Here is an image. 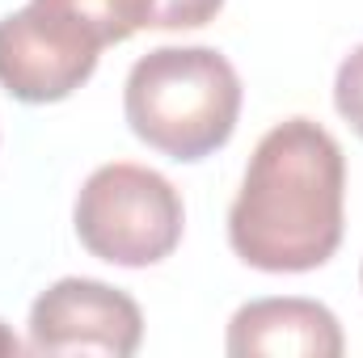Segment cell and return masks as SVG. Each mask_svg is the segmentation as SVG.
<instances>
[{
  "mask_svg": "<svg viewBox=\"0 0 363 358\" xmlns=\"http://www.w3.org/2000/svg\"><path fill=\"white\" fill-rule=\"evenodd\" d=\"M144 30H199L216 21L224 0H140Z\"/></svg>",
  "mask_w": 363,
  "mask_h": 358,
  "instance_id": "7",
  "label": "cell"
},
{
  "mask_svg": "<svg viewBox=\"0 0 363 358\" xmlns=\"http://www.w3.org/2000/svg\"><path fill=\"white\" fill-rule=\"evenodd\" d=\"M144 30L140 0H30L0 21V85L26 105L64 101L106 47Z\"/></svg>",
  "mask_w": 363,
  "mask_h": 358,
  "instance_id": "3",
  "label": "cell"
},
{
  "mask_svg": "<svg viewBox=\"0 0 363 358\" xmlns=\"http://www.w3.org/2000/svg\"><path fill=\"white\" fill-rule=\"evenodd\" d=\"M17 350H21V342H17V337L4 329V321H0V354H17Z\"/></svg>",
  "mask_w": 363,
  "mask_h": 358,
  "instance_id": "9",
  "label": "cell"
},
{
  "mask_svg": "<svg viewBox=\"0 0 363 358\" xmlns=\"http://www.w3.org/2000/svg\"><path fill=\"white\" fill-rule=\"evenodd\" d=\"M72 224L93 258L110 266L144 270L165 262L182 245L186 211L169 178L131 161H114L93 169L81 185Z\"/></svg>",
  "mask_w": 363,
  "mask_h": 358,
  "instance_id": "4",
  "label": "cell"
},
{
  "mask_svg": "<svg viewBox=\"0 0 363 358\" xmlns=\"http://www.w3.org/2000/svg\"><path fill=\"white\" fill-rule=\"evenodd\" d=\"M228 354L237 358H338L347 350L338 316L300 295H274V299H250L228 321Z\"/></svg>",
  "mask_w": 363,
  "mask_h": 358,
  "instance_id": "6",
  "label": "cell"
},
{
  "mask_svg": "<svg viewBox=\"0 0 363 358\" xmlns=\"http://www.w3.org/2000/svg\"><path fill=\"white\" fill-rule=\"evenodd\" d=\"M123 114L152 152L194 165L233 139L241 76L216 47H157L127 72Z\"/></svg>",
  "mask_w": 363,
  "mask_h": 358,
  "instance_id": "2",
  "label": "cell"
},
{
  "mask_svg": "<svg viewBox=\"0 0 363 358\" xmlns=\"http://www.w3.org/2000/svg\"><path fill=\"white\" fill-rule=\"evenodd\" d=\"M342 219L347 156L338 139L313 118L271 127L228 211L233 253L267 274H304L338 253Z\"/></svg>",
  "mask_w": 363,
  "mask_h": 358,
  "instance_id": "1",
  "label": "cell"
},
{
  "mask_svg": "<svg viewBox=\"0 0 363 358\" xmlns=\"http://www.w3.org/2000/svg\"><path fill=\"white\" fill-rule=\"evenodd\" d=\"M334 105H338V114L351 122V131L363 139V47H355V51L338 64V76H334Z\"/></svg>",
  "mask_w": 363,
  "mask_h": 358,
  "instance_id": "8",
  "label": "cell"
},
{
  "mask_svg": "<svg viewBox=\"0 0 363 358\" xmlns=\"http://www.w3.org/2000/svg\"><path fill=\"white\" fill-rule=\"evenodd\" d=\"M359 287H363V270H359Z\"/></svg>",
  "mask_w": 363,
  "mask_h": 358,
  "instance_id": "10",
  "label": "cell"
},
{
  "mask_svg": "<svg viewBox=\"0 0 363 358\" xmlns=\"http://www.w3.org/2000/svg\"><path fill=\"white\" fill-rule=\"evenodd\" d=\"M30 350L34 354H114L140 350L144 316L131 295L97 278H60L30 308Z\"/></svg>",
  "mask_w": 363,
  "mask_h": 358,
  "instance_id": "5",
  "label": "cell"
}]
</instances>
